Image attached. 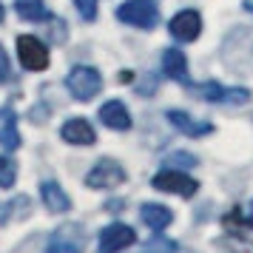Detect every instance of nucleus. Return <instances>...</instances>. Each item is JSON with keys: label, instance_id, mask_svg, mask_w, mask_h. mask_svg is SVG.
<instances>
[{"label": "nucleus", "instance_id": "obj_25", "mask_svg": "<svg viewBox=\"0 0 253 253\" xmlns=\"http://www.w3.org/2000/svg\"><path fill=\"white\" fill-rule=\"evenodd\" d=\"M9 74H12V66H9V54H6V48L0 46V85L9 80Z\"/></svg>", "mask_w": 253, "mask_h": 253}, {"label": "nucleus", "instance_id": "obj_1", "mask_svg": "<svg viewBox=\"0 0 253 253\" xmlns=\"http://www.w3.org/2000/svg\"><path fill=\"white\" fill-rule=\"evenodd\" d=\"M66 88L77 103H88L103 91V77L94 66H74L66 77Z\"/></svg>", "mask_w": 253, "mask_h": 253}, {"label": "nucleus", "instance_id": "obj_13", "mask_svg": "<svg viewBox=\"0 0 253 253\" xmlns=\"http://www.w3.org/2000/svg\"><path fill=\"white\" fill-rule=\"evenodd\" d=\"M139 219L151 230H165L173 222V213H171V208L160 205V202H145V205L139 208Z\"/></svg>", "mask_w": 253, "mask_h": 253}, {"label": "nucleus", "instance_id": "obj_21", "mask_svg": "<svg viewBox=\"0 0 253 253\" xmlns=\"http://www.w3.org/2000/svg\"><path fill=\"white\" fill-rule=\"evenodd\" d=\"M196 162H199V160H196L194 154H188V151H173V154L165 157L162 165H168V168H194Z\"/></svg>", "mask_w": 253, "mask_h": 253}, {"label": "nucleus", "instance_id": "obj_27", "mask_svg": "<svg viewBox=\"0 0 253 253\" xmlns=\"http://www.w3.org/2000/svg\"><path fill=\"white\" fill-rule=\"evenodd\" d=\"M6 20V9H3V3H0V23Z\"/></svg>", "mask_w": 253, "mask_h": 253}, {"label": "nucleus", "instance_id": "obj_19", "mask_svg": "<svg viewBox=\"0 0 253 253\" xmlns=\"http://www.w3.org/2000/svg\"><path fill=\"white\" fill-rule=\"evenodd\" d=\"M191 91L199 100H208V103H225V88L219 83H202V85H194Z\"/></svg>", "mask_w": 253, "mask_h": 253}, {"label": "nucleus", "instance_id": "obj_9", "mask_svg": "<svg viewBox=\"0 0 253 253\" xmlns=\"http://www.w3.org/2000/svg\"><path fill=\"white\" fill-rule=\"evenodd\" d=\"M60 137L66 142H71V145H94L97 142V131H94V126L85 117H71V120L63 123Z\"/></svg>", "mask_w": 253, "mask_h": 253}, {"label": "nucleus", "instance_id": "obj_28", "mask_svg": "<svg viewBox=\"0 0 253 253\" xmlns=\"http://www.w3.org/2000/svg\"><path fill=\"white\" fill-rule=\"evenodd\" d=\"M248 12H253V3H248Z\"/></svg>", "mask_w": 253, "mask_h": 253}, {"label": "nucleus", "instance_id": "obj_24", "mask_svg": "<svg viewBox=\"0 0 253 253\" xmlns=\"http://www.w3.org/2000/svg\"><path fill=\"white\" fill-rule=\"evenodd\" d=\"M74 6H77L83 20H94L97 17V0H74Z\"/></svg>", "mask_w": 253, "mask_h": 253}, {"label": "nucleus", "instance_id": "obj_8", "mask_svg": "<svg viewBox=\"0 0 253 253\" xmlns=\"http://www.w3.org/2000/svg\"><path fill=\"white\" fill-rule=\"evenodd\" d=\"M168 32H171L176 40H182V43H194L196 37H199V32H202V17H199V12H194V9H185V12L171 17Z\"/></svg>", "mask_w": 253, "mask_h": 253}, {"label": "nucleus", "instance_id": "obj_11", "mask_svg": "<svg viewBox=\"0 0 253 253\" xmlns=\"http://www.w3.org/2000/svg\"><path fill=\"white\" fill-rule=\"evenodd\" d=\"M100 123L111 131H128L131 128V114H128L126 103L120 100H108V103L100 108Z\"/></svg>", "mask_w": 253, "mask_h": 253}, {"label": "nucleus", "instance_id": "obj_7", "mask_svg": "<svg viewBox=\"0 0 253 253\" xmlns=\"http://www.w3.org/2000/svg\"><path fill=\"white\" fill-rule=\"evenodd\" d=\"M17 57H20V63H23V69H29V71L48 69V48L32 35L17 37Z\"/></svg>", "mask_w": 253, "mask_h": 253}, {"label": "nucleus", "instance_id": "obj_23", "mask_svg": "<svg viewBox=\"0 0 253 253\" xmlns=\"http://www.w3.org/2000/svg\"><path fill=\"white\" fill-rule=\"evenodd\" d=\"M248 100H251V91H248V88H225V103L245 105Z\"/></svg>", "mask_w": 253, "mask_h": 253}, {"label": "nucleus", "instance_id": "obj_5", "mask_svg": "<svg viewBox=\"0 0 253 253\" xmlns=\"http://www.w3.org/2000/svg\"><path fill=\"white\" fill-rule=\"evenodd\" d=\"M85 228L83 225H63L51 233V239H48V253H83L85 248Z\"/></svg>", "mask_w": 253, "mask_h": 253}, {"label": "nucleus", "instance_id": "obj_18", "mask_svg": "<svg viewBox=\"0 0 253 253\" xmlns=\"http://www.w3.org/2000/svg\"><path fill=\"white\" fill-rule=\"evenodd\" d=\"M216 248L222 253H253V239L242 236V233H225L216 239Z\"/></svg>", "mask_w": 253, "mask_h": 253}, {"label": "nucleus", "instance_id": "obj_4", "mask_svg": "<svg viewBox=\"0 0 253 253\" xmlns=\"http://www.w3.org/2000/svg\"><path fill=\"white\" fill-rule=\"evenodd\" d=\"M126 182V171H123V165L114 160H100L94 162V168L85 173V185L94 188V191H108V188H117V185Z\"/></svg>", "mask_w": 253, "mask_h": 253}, {"label": "nucleus", "instance_id": "obj_12", "mask_svg": "<svg viewBox=\"0 0 253 253\" xmlns=\"http://www.w3.org/2000/svg\"><path fill=\"white\" fill-rule=\"evenodd\" d=\"M40 199H43V205L48 208V213H66V211L71 208L69 194H66L57 182H43L40 185Z\"/></svg>", "mask_w": 253, "mask_h": 253}, {"label": "nucleus", "instance_id": "obj_3", "mask_svg": "<svg viewBox=\"0 0 253 253\" xmlns=\"http://www.w3.org/2000/svg\"><path fill=\"white\" fill-rule=\"evenodd\" d=\"M117 20L137 26V29H154L160 23V12H157V3H151V0H126L117 9Z\"/></svg>", "mask_w": 253, "mask_h": 253}, {"label": "nucleus", "instance_id": "obj_2", "mask_svg": "<svg viewBox=\"0 0 253 253\" xmlns=\"http://www.w3.org/2000/svg\"><path fill=\"white\" fill-rule=\"evenodd\" d=\"M151 185L162 194H173V196H182V199H191L199 191V182L194 176H188L185 171H179V168H165V171L154 173Z\"/></svg>", "mask_w": 253, "mask_h": 253}, {"label": "nucleus", "instance_id": "obj_10", "mask_svg": "<svg viewBox=\"0 0 253 253\" xmlns=\"http://www.w3.org/2000/svg\"><path fill=\"white\" fill-rule=\"evenodd\" d=\"M168 123H171L179 134H185V137H208L211 131H213V126L208 123V120H194L191 114H185V111H176V108H171L168 111Z\"/></svg>", "mask_w": 253, "mask_h": 253}, {"label": "nucleus", "instance_id": "obj_17", "mask_svg": "<svg viewBox=\"0 0 253 253\" xmlns=\"http://www.w3.org/2000/svg\"><path fill=\"white\" fill-rule=\"evenodd\" d=\"M14 12L23 17L26 23H40V20H51L46 3L43 0H14Z\"/></svg>", "mask_w": 253, "mask_h": 253}, {"label": "nucleus", "instance_id": "obj_6", "mask_svg": "<svg viewBox=\"0 0 253 253\" xmlns=\"http://www.w3.org/2000/svg\"><path fill=\"white\" fill-rule=\"evenodd\" d=\"M134 242H137L134 228H128L123 222H111V225H105V228L100 230V245H97V251L100 253H120V251H126V248H131Z\"/></svg>", "mask_w": 253, "mask_h": 253}, {"label": "nucleus", "instance_id": "obj_15", "mask_svg": "<svg viewBox=\"0 0 253 253\" xmlns=\"http://www.w3.org/2000/svg\"><path fill=\"white\" fill-rule=\"evenodd\" d=\"M0 145L6 151H17L20 148V134H17V117L12 108L0 111Z\"/></svg>", "mask_w": 253, "mask_h": 253}, {"label": "nucleus", "instance_id": "obj_22", "mask_svg": "<svg viewBox=\"0 0 253 253\" xmlns=\"http://www.w3.org/2000/svg\"><path fill=\"white\" fill-rule=\"evenodd\" d=\"M176 251H179V245L171 242V239H165L162 233H157V236L148 242V248H145V253H176Z\"/></svg>", "mask_w": 253, "mask_h": 253}, {"label": "nucleus", "instance_id": "obj_20", "mask_svg": "<svg viewBox=\"0 0 253 253\" xmlns=\"http://www.w3.org/2000/svg\"><path fill=\"white\" fill-rule=\"evenodd\" d=\"M14 179H17V165H14V160L0 154V188H12Z\"/></svg>", "mask_w": 253, "mask_h": 253}, {"label": "nucleus", "instance_id": "obj_16", "mask_svg": "<svg viewBox=\"0 0 253 253\" xmlns=\"http://www.w3.org/2000/svg\"><path fill=\"white\" fill-rule=\"evenodd\" d=\"M29 213H32V199H29V196H14L12 202L0 211V228L20 222V219H26Z\"/></svg>", "mask_w": 253, "mask_h": 253}, {"label": "nucleus", "instance_id": "obj_26", "mask_svg": "<svg viewBox=\"0 0 253 253\" xmlns=\"http://www.w3.org/2000/svg\"><path fill=\"white\" fill-rule=\"evenodd\" d=\"M245 222H248V225H251V228H253V205H251V213L245 216Z\"/></svg>", "mask_w": 253, "mask_h": 253}, {"label": "nucleus", "instance_id": "obj_14", "mask_svg": "<svg viewBox=\"0 0 253 253\" xmlns=\"http://www.w3.org/2000/svg\"><path fill=\"white\" fill-rule=\"evenodd\" d=\"M162 71L176 83H188V60L179 48H165L162 51Z\"/></svg>", "mask_w": 253, "mask_h": 253}]
</instances>
